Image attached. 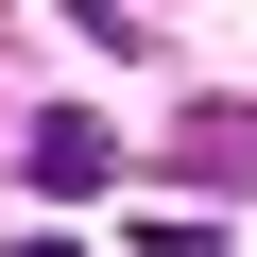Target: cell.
Masks as SVG:
<instances>
[{
  "label": "cell",
  "instance_id": "6da1fadb",
  "mask_svg": "<svg viewBox=\"0 0 257 257\" xmlns=\"http://www.w3.org/2000/svg\"><path fill=\"white\" fill-rule=\"evenodd\" d=\"M18 172L69 206V189H120V120L103 103H52V120H18Z\"/></svg>",
  "mask_w": 257,
  "mask_h": 257
},
{
  "label": "cell",
  "instance_id": "7a4b0ae2",
  "mask_svg": "<svg viewBox=\"0 0 257 257\" xmlns=\"http://www.w3.org/2000/svg\"><path fill=\"white\" fill-rule=\"evenodd\" d=\"M189 189H257V120H189Z\"/></svg>",
  "mask_w": 257,
  "mask_h": 257
},
{
  "label": "cell",
  "instance_id": "3957f363",
  "mask_svg": "<svg viewBox=\"0 0 257 257\" xmlns=\"http://www.w3.org/2000/svg\"><path fill=\"white\" fill-rule=\"evenodd\" d=\"M69 35L86 52H138V0H69Z\"/></svg>",
  "mask_w": 257,
  "mask_h": 257
},
{
  "label": "cell",
  "instance_id": "277c9868",
  "mask_svg": "<svg viewBox=\"0 0 257 257\" xmlns=\"http://www.w3.org/2000/svg\"><path fill=\"white\" fill-rule=\"evenodd\" d=\"M138 257H223V240H206V223H155V240H138Z\"/></svg>",
  "mask_w": 257,
  "mask_h": 257
},
{
  "label": "cell",
  "instance_id": "5b68a950",
  "mask_svg": "<svg viewBox=\"0 0 257 257\" xmlns=\"http://www.w3.org/2000/svg\"><path fill=\"white\" fill-rule=\"evenodd\" d=\"M18 257H86V240H18Z\"/></svg>",
  "mask_w": 257,
  "mask_h": 257
}]
</instances>
